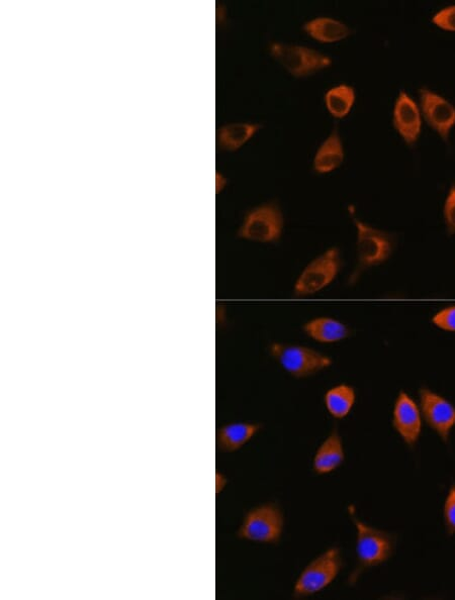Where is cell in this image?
I'll use <instances>...</instances> for the list:
<instances>
[{
    "label": "cell",
    "mask_w": 455,
    "mask_h": 600,
    "mask_svg": "<svg viewBox=\"0 0 455 600\" xmlns=\"http://www.w3.org/2000/svg\"><path fill=\"white\" fill-rule=\"evenodd\" d=\"M349 513L357 531L356 555L359 567L350 579L355 582L361 571L379 566L392 557L395 539L390 533L358 520L352 507L349 508Z\"/></svg>",
    "instance_id": "6da1fadb"
},
{
    "label": "cell",
    "mask_w": 455,
    "mask_h": 600,
    "mask_svg": "<svg viewBox=\"0 0 455 600\" xmlns=\"http://www.w3.org/2000/svg\"><path fill=\"white\" fill-rule=\"evenodd\" d=\"M353 222L357 231V267L351 276V282H355L362 272L387 262L395 247L394 238L389 233L355 217Z\"/></svg>",
    "instance_id": "7a4b0ae2"
},
{
    "label": "cell",
    "mask_w": 455,
    "mask_h": 600,
    "mask_svg": "<svg viewBox=\"0 0 455 600\" xmlns=\"http://www.w3.org/2000/svg\"><path fill=\"white\" fill-rule=\"evenodd\" d=\"M284 526L281 509L276 504L268 503L246 513L237 537L254 543L277 544L283 536Z\"/></svg>",
    "instance_id": "3957f363"
},
{
    "label": "cell",
    "mask_w": 455,
    "mask_h": 600,
    "mask_svg": "<svg viewBox=\"0 0 455 600\" xmlns=\"http://www.w3.org/2000/svg\"><path fill=\"white\" fill-rule=\"evenodd\" d=\"M284 231V216L276 203H266L244 217L238 237L246 241L268 244L278 242Z\"/></svg>",
    "instance_id": "277c9868"
},
{
    "label": "cell",
    "mask_w": 455,
    "mask_h": 600,
    "mask_svg": "<svg viewBox=\"0 0 455 600\" xmlns=\"http://www.w3.org/2000/svg\"><path fill=\"white\" fill-rule=\"evenodd\" d=\"M343 568L340 550L332 547L315 558L302 571L294 587V596L303 598L328 587Z\"/></svg>",
    "instance_id": "5b68a950"
},
{
    "label": "cell",
    "mask_w": 455,
    "mask_h": 600,
    "mask_svg": "<svg viewBox=\"0 0 455 600\" xmlns=\"http://www.w3.org/2000/svg\"><path fill=\"white\" fill-rule=\"evenodd\" d=\"M270 354L280 365L296 378L313 376L332 365V360L305 346L275 343L270 346Z\"/></svg>",
    "instance_id": "8992f818"
},
{
    "label": "cell",
    "mask_w": 455,
    "mask_h": 600,
    "mask_svg": "<svg viewBox=\"0 0 455 600\" xmlns=\"http://www.w3.org/2000/svg\"><path fill=\"white\" fill-rule=\"evenodd\" d=\"M269 53L295 77L314 75L332 64L330 57L305 46L272 43Z\"/></svg>",
    "instance_id": "52a82bcc"
},
{
    "label": "cell",
    "mask_w": 455,
    "mask_h": 600,
    "mask_svg": "<svg viewBox=\"0 0 455 600\" xmlns=\"http://www.w3.org/2000/svg\"><path fill=\"white\" fill-rule=\"evenodd\" d=\"M342 267L340 251L330 248L310 262L298 277L294 292L300 297L314 295L327 288Z\"/></svg>",
    "instance_id": "ba28073f"
},
{
    "label": "cell",
    "mask_w": 455,
    "mask_h": 600,
    "mask_svg": "<svg viewBox=\"0 0 455 600\" xmlns=\"http://www.w3.org/2000/svg\"><path fill=\"white\" fill-rule=\"evenodd\" d=\"M420 410L427 425L447 442L455 427V407L440 394L423 387L419 391Z\"/></svg>",
    "instance_id": "9c48e42d"
},
{
    "label": "cell",
    "mask_w": 455,
    "mask_h": 600,
    "mask_svg": "<svg viewBox=\"0 0 455 600\" xmlns=\"http://www.w3.org/2000/svg\"><path fill=\"white\" fill-rule=\"evenodd\" d=\"M419 98L425 122L444 142H448L455 127V107L446 98L425 87L420 89Z\"/></svg>",
    "instance_id": "30bf717a"
},
{
    "label": "cell",
    "mask_w": 455,
    "mask_h": 600,
    "mask_svg": "<svg viewBox=\"0 0 455 600\" xmlns=\"http://www.w3.org/2000/svg\"><path fill=\"white\" fill-rule=\"evenodd\" d=\"M422 413L415 400L405 391H401L395 402L393 426L402 440L413 447L422 432Z\"/></svg>",
    "instance_id": "8fae6325"
},
{
    "label": "cell",
    "mask_w": 455,
    "mask_h": 600,
    "mask_svg": "<svg viewBox=\"0 0 455 600\" xmlns=\"http://www.w3.org/2000/svg\"><path fill=\"white\" fill-rule=\"evenodd\" d=\"M393 124L408 146L417 144L422 132V114L415 100L405 91H401L396 99Z\"/></svg>",
    "instance_id": "7c38bea8"
},
{
    "label": "cell",
    "mask_w": 455,
    "mask_h": 600,
    "mask_svg": "<svg viewBox=\"0 0 455 600\" xmlns=\"http://www.w3.org/2000/svg\"><path fill=\"white\" fill-rule=\"evenodd\" d=\"M345 453L339 432L334 428L329 437L318 448L313 469L319 475L335 471L344 462Z\"/></svg>",
    "instance_id": "4fadbf2b"
},
{
    "label": "cell",
    "mask_w": 455,
    "mask_h": 600,
    "mask_svg": "<svg viewBox=\"0 0 455 600\" xmlns=\"http://www.w3.org/2000/svg\"><path fill=\"white\" fill-rule=\"evenodd\" d=\"M344 147L337 128L317 150L313 168L319 174H328L338 169L344 162Z\"/></svg>",
    "instance_id": "5bb4252c"
},
{
    "label": "cell",
    "mask_w": 455,
    "mask_h": 600,
    "mask_svg": "<svg viewBox=\"0 0 455 600\" xmlns=\"http://www.w3.org/2000/svg\"><path fill=\"white\" fill-rule=\"evenodd\" d=\"M261 429L255 423H232L217 432V447L225 453H233L247 444Z\"/></svg>",
    "instance_id": "9a60e30c"
},
{
    "label": "cell",
    "mask_w": 455,
    "mask_h": 600,
    "mask_svg": "<svg viewBox=\"0 0 455 600\" xmlns=\"http://www.w3.org/2000/svg\"><path fill=\"white\" fill-rule=\"evenodd\" d=\"M304 32L313 40L322 44H332L347 39L352 31L344 23L327 17H320L307 22Z\"/></svg>",
    "instance_id": "2e32d148"
},
{
    "label": "cell",
    "mask_w": 455,
    "mask_h": 600,
    "mask_svg": "<svg viewBox=\"0 0 455 600\" xmlns=\"http://www.w3.org/2000/svg\"><path fill=\"white\" fill-rule=\"evenodd\" d=\"M304 331L308 337L321 344L337 343L350 335V330L345 324L329 317L309 321L305 324Z\"/></svg>",
    "instance_id": "e0dca14e"
},
{
    "label": "cell",
    "mask_w": 455,
    "mask_h": 600,
    "mask_svg": "<svg viewBox=\"0 0 455 600\" xmlns=\"http://www.w3.org/2000/svg\"><path fill=\"white\" fill-rule=\"evenodd\" d=\"M260 129V125L252 123L225 125L217 132V144L222 150L236 152L249 142Z\"/></svg>",
    "instance_id": "ac0fdd59"
},
{
    "label": "cell",
    "mask_w": 455,
    "mask_h": 600,
    "mask_svg": "<svg viewBox=\"0 0 455 600\" xmlns=\"http://www.w3.org/2000/svg\"><path fill=\"white\" fill-rule=\"evenodd\" d=\"M356 402L355 389L348 384H338L330 388L324 396L325 407L335 419L346 418Z\"/></svg>",
    "instance_id": "d6986e66"
},
{
    "label": "cell",
    "mask_w": 455,
    "mask_h": 600,
    "mask_svg": "<svg viewBox=\"0 0 455 600\" xmlns=\"http://www.w3.org/2000/svg\"><path fill=\"white\" fill-rule=\"evenodd\" d=\"M356 94L352 86L338 84L325 93V106L328 113L335 119H344L352 111Z\"/></svg>",
    "instance_id": "ffe728a7"
},
{
    "label": "cell",
    "mask_w": 455,
    "mask_h": 600,
    "mask_svg": "<svg viewBox=\"0 0 455 600\" xmlns=\"http://www.w3.org/2000/svg\"><path fill=\"white\" fill-rule=\"evenodd\" d=\"M431 322L441 331L455 333V306H448L438 311L433 315Z\"/></svg>",
    "instance_id": "44dd1931"
},
{
    "label": "cell",
    "mask_w": 455,
    "mask_h": 600,
    "mask_svg": "<svg viewBox=\"0 0 455 600\" xmlns=\"http://www.w3.org/2000/svg\"><path fill=\"white\" fill-rule=\"evenodd\" d=\"M443 219L446 232L455 235V185H452L445 198L443 207Z\"/></svg>",
    "instance_id": "7402d4cb"
},
{
    "label": "cell",
    "mask_w": 455,
    "mask_h": 600,
    "mask_svg": "<svg viewBox=\"0 0 455 600\" xmlns=\"http://www.w3.org/2000/svg\"><path fill=\"white\" fill-rule=\"evenodd\" d=\"M432 23L443 31L455 33V6L437 12L432 18Z\"/></svg>",
    "instance_id": "603a6c76"
},
{
    "label": "cell",
    "mask_w": 455,
    "mask_h": 600,
    "mask_svg": "<svg viewBox=\"0 0 455 600\" xmlns=\"http://www.w3.org/2000/svg\"><path fill=\"white\" fill-rule=\"evenodd\" d=\"M444 522L448 534H455V485L450 487L445 500Z\"/></svg>",
    "instance_id": "cb8c5ba5"
},
{
    "label": "cell",
    "mask_w": 455,
    "mask_h": 600,
    "mask_svg": "<svg viewBox=\"0 0 455 600\" xmlns=\"http://www.w3.org/2000/svg\"><path fill=\"white\" fill-rule=\"evenodd\" d=\"M226 184H227L226 178H224V176L218 172L217 173V189H218V191L220 190V188L222 190L226 186Z\"/></svg>",
    "instance_id": "d4e9b609"
}]
</instances>
